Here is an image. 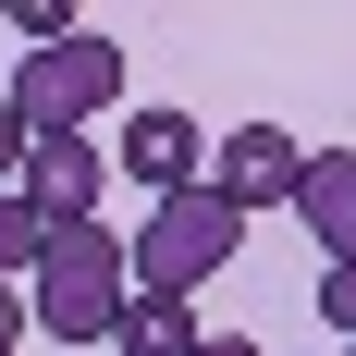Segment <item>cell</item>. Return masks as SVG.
Wrapping results in <instances>:
<instances>
[{"mask_svg":"<svg viewBox=\"0 0 356 356\" xmlns=\"http://www.w3.org/2000/svg\"><path fill=\"white\" fill-rule=\"evenodd\" d=\"M111 344L123 356H197V307H184V295H123Z\"/></svg>","mask_w":356,"mask_h":356,"instance_id":"ba28073f","label":"cell"},{"mask_svg":"<svg viewBox=\"0 0 356 356\" xmlns=\"http://www.w3.org/2000/svg\"><path fill=\"white\" fill-rule=\"evenodd\" d=\"M197 160H209L197 111H136V123H123V172H136L147 197H184V184H197Z\"/></svg>","mask_w":356,"mask_h":356,"instance_id":"8992f818","label":"cell"},{"mask_svg":"<svg viewBox=\"0 0 356 356\" xmlns=\"http://www.w3.org/2000/svg\"><path fill=\"white\" fill-rule=\"evenodd\" d=\"M320 332L356 356V258H332V270H320Z\"/></svg>","mask_w":356,"mask_h":356,"instance_id":"30bf717a","label":"cell"},{"mask_svg":"<svg viewBox=\"0 0 356 356\" xmlns=\"http://www.w3.org/2000/svg\"><path fill=\"white\" fill-rule=\"evenodd\" d=\"M99 184H111V147H86V136H37L13 197H25L37 234H74V221H99Z\"/></svg>","mask_w":356,"mask_h":356,"instance_id":"277c9868","label":"cell"},{"mask_svg":"<svg viewBox=\"0 0 356 356\" xmlns=\"http://www.w3.org/2000/svg\"><path fill=\"white\" fill-rule=\"evenodd\" d=\"M37 246H49V234H37V221H25V197L0 184V283H13V270H37Z\"/></svg>","mask_w":356,"mask_h":356,"instance_id":"8fae6325","label":"cell"},{"mask_svg":"<svg viewBox=\"0 0 356 356\" xmlns=\"http://www.w3.org/2000/svg\"><path fill=\"white\" fill-rule=\"evenodd\" d=\"M295 221H307L320 270H332V258H356V147H320V160L295 172Z\"/></svg>","mask_w":356,"mask_h":356,"instance_id":"52a82bcc","label":"cell"},{"mask_svg":"<svg viewBox=\"0 0 356 356\" xmlns=\"http://www.w3.org/2000/svg\"><path fill=\"white\" fill-rule=\"evenodd\" d=\"M13 344H25V295L0 283V356H13Z\"/></svg>","mask_w":356,"mask_h":356,"instance_id":"4fadbf2b","label":"cell"},{"mask_svg":"<svg viewBox=\"0 0 356 356\" xmlns=\"http://www.w3.org/2000/svg\"><path fill=\"white\" fill-rule=\"evenodd\" d=\"M0 25L25 37V49H62V37H74V0H0Z\"/></svg>","mask_w":356,"mask_h":356,"instance_id":"9c48e42d","label":"cell"},{"mask_svg":"<svg viewBox=\"0 0 356 356\" xmlns=\"http://www.w3.org/2000/svg\"><path fill=\"white\" fill-rule=\"evenodd\" d=\"M295 172H307V147H295L283 123H234V136H221L209 197H221L234 221H258V209H295Z\"/></svg>","mask_w":356,"mask_h":356,"instance_id":"5b68a950","label":"cell"},{"mask_svg":"<svg viewBox=\"0 0 356 356\" xmlns=\"http://www.w3.org/2000/svg\"><path fill=\"white\" fill-rule=\"evenodd\" d=\"M197 356H258V344H246V332H197Z\"/></svg>","mask_w":356,"mask_h":356,"instance_id":"5bb4252c","label":"cell"},{"mask_svg":"<svg viewBox=\"0 0 356 356\" xmlns=\"http://www.w3.org/2000/svg\"><path fill=\"white\" fill-rule=\"evenodd\" d=\"M123 295H136V270H123V234L74 221V234H49V246H37V295H25V320L49 332V344H111Z\"/></svg>","mask_w":356,"mask_h":356,"instance_id":"6da1fadb","label":"cell"},{"mask_svg":"<svg viewBox=\"0 0 356 356\" xmlns=\"http://www.w3.org/2000/svg\"><path fill=\"white\" fill-rule=\"evenodd\" d=\"M246 246V221L221 209L209 184H184V197H160V209L136 221V246H123V270H136V295H197L221 270V258Z\"/></svg>","mask_w":356,"mask_h":356,"instance_id":"3957f363","label":"cell"},{"mask_svg":"<svg viewBox=\"0 0 356 356\" xmlns=\"http://www.w3.org/2000/svg\"><path fill=\"white\" fill-rule=\"evenodd\" d=\"M25 147H37V136L13 123V99H0V172H25Z\"/></svg>","mask_w":356,"mask_h":356,"instance_id":"7c38bea8","label":"cell"},{"mask_svg":"<svg viewBox=\"0 0 356 356\" xmlns=\"http://www.w3.org/2000/svg\"><path fill=\"white\" fill-rule=\"evenodd\" d=\"M0 99H13V123H25V136H86V123L123 99V49H111L99 25H74L62 49H25V74H13Z\"/></svg>","mask_w":356,"mask_h":356,"instance_id":"7a4b0ae2","label":"cell"}]
</instances>
